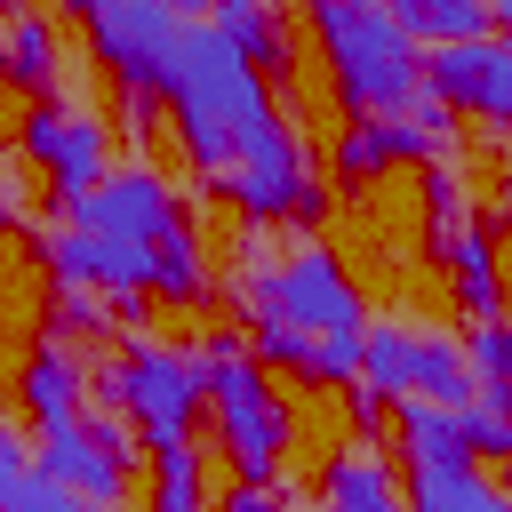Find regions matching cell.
Wrapping results in <instances>:
<instances>
[{
	"mask_svg": "<svg viewBox=\"0 0 512 512\" xmlns=\"http://www.w3.org/2000/svg\"><path fill=\"white\" fill-rule=\"evenodd\" d=\"M160 104L176 112V144H184V160H192L208 184L232 168V152H248V144H264L272 128H288V120L272 112V96H264V72H256L208 16H184L176 48H168V64H160Z\"/></svg>",
	"mask_w": 512,
	"mask_h": 512,
	"instance_id": "obj_1",
	"label": "cell"
},
{
	"mask_svg": "<svg viewBox=\"0 0 512 512\" xmlns=\"http://www.w3.org/2000/svg\"><path fill=\"white\" fill-rule=\"evenodd\" d=\"M312 32L328 48V80L352 120H400L424 104V80H416L424 48L400 32L384 0H312Z\"/></svg>",
	"mask_w": 512,
	"mask_h": 512,
	"instance_id": "obj_2",
	"label": "cell"
},
{
	"mask_svg": "<svg viewBox=\"0 0 512 512\" xmlns=\"http://www.w3.org/2000/svg\"><path fill=\"white\" fill-rule=\"evenodd\" d=\"M240 304H248V328H296L312 344H352L368 328V304H360L344 256L320 240H296L280 264H264V240H248Z\"/></svg>",
	"mask_w": 512,
	"mask_h": 512,
	"instance_id": "obj_3",
	"label": "cell"
},
{
	"mask_svg": "<svg viewBox=\"0 0 512 512\" xmlns=\"http://www.w3.org/2000/svg\"><path fill=\"white\" fill-rule=\"evenodd\" d=\"M200 360H208V416H216V432H224V456H232V472L240 480H280V464H288V408H280V392L264 384V368L248 360V352H232L224 336L216 344H200Z\"/></svg>",
	"mask_w": 512,
	"mask_h": 512,
	"instance_id": "obj_4",
	"label": "cell"
},
{
	"mask_svg": "<svg viewBox=\"0 0 512 512\" xmlns=\"http://www.w3.org/2000/svg\"><path fill=\"white\" fill-rule=\"evenodd\" d=\"M384 408L400 400H432V408H464L472 400V368L464 344L448 328H416V320H368L360 328V376Z\"/></svg>",
	"mask_w": 512,
	"mask_h": 512,
	"instance_id": "obj_5",
	"label": "cell"
},
{
	"mask_svg": "<svg viewBox=\"0 0 512 512\" xmlns=\"http://www.w3.org/2000/svg\"><path fill=\"white\" fill-rule=\"evenodd\" d=\"M96 392L144 432V448H184V432H192V416L208 400V360L200 352H168V344H128L104 368Z\"/></svg>",
	"mask_w": 512,
	"mask_h": 512,
	"instance_id": "obj_6",
	"label": "cell"
},
{
	"mask_svg": "<svg viewBox=\"0 0 512 512\" xmlns=\"http://www.w3.org/2000/svg\"><path fill=\"white\" fill-rule=\"evenodd\" d=\"M16 152H24V168H32L64 208L112 176V128H104L88 104H56V96H40V104L24 112Z\"/></svg>",
	"mask_w": 512,
	"mask_h": 512,
	"instance_id": "obj_7",
	"label": "cell"
},
{
	"mask_svg": "<svg viewBox=\"0 0 512 512\" xmlns=\"http://www.w3.org/2000/svg\"><path fill=\"white\" fill-rule=\"evenodd\" d=\"M80 24H88L96 64H104L120 88L160 96V64H168V48H176V32H184V0H96Z\"/></svg>",
	"mask_w": 512,
	"mask_h": 512,
	"instance_id": "obj_8",
	"label": "cell"
},
{
	"mask_svg": "<svg viewBox=\"0 0 512 512\" xmlns=\"http://www.w3.org/2000/svg\"><path fill=\"white\" fill-rule=\"evenodd\" d=\"M120 456H128V424H120V416L40 424V440H32V472L56 480L64 496H80L88 512H96V504H120V488H128Z\"/></svg>",
	"mask_w": 512,
	"mask_h": 512,
	"instance_id": "obj_9",
	"label": "cell"
},
{
	"mask_svg": "<svg viewBox=\"0 0 512 512\" xmlns=\"http://www.w3.org/2000/svg\"><path fill=\"white\" fill-rule=\"evenodd\" d=\"M216 192H224L240 216H256V224H280V216H312V208H320L312 160H304V144H296L288 128H272L264 144L232 152V168L216 176Z\"/></svg>",
	"mask_w": 512,
	"mask_h": 512,
	"instance_id": "obj_10",
	"label": "cell"
},
{
	"mask_svg": "<svg viewBox=\"0 0 512 512\" xmlns=\"http://www.w3.org/2000/svg\"><path fill=\"white\" fill-rule=\"evenodd\" d=\"M416 80L432 104L448 112H472V120H512V48L488 32V40H456V48H424L416 56Z\"/></svg>",
	"mask_w": 512,
	"mask_h": 512,
	"instance_id": "obj_11",
	"label": "cell"
},
{
	"mask_svg": "<svg viewBox=\"0 0 512 512\" xmlns=\"http://www.w3.org/2000/svg\"><path fill=\"white\" fill-rule=\"evenodd\" d=\"M400 440H408V464H432V472H464L480 456H504L512 448V424L504 408H432V400H400Z\"/></svg>",
	"mask_w": 512,
	"mask_h": 512,
	"instance_id": "obj_12",
	"label": "cell"
},
{
	"mask_svg": "<svg viewBox=\"0 0 512 512\" xmlns=\"http://www.w3.org/2000/svg\"><path fill=\"white\" fill-rule=\"evenodd\" d=\"M80 232H104V240H136V248H152L168 224H176V192L152 176V168H112L96 192H80L72 208H64Z\"/></svg>",
	"mask_w": 512,
	"mask_h": 512,
	"instance_id": "obj_13",
	"label": "cell"
},
{
	"mask_svg": "<svg viewBox=\"0 0 512 512\" xmlns=\"http://www.w3.org/2000/svg\"><path fill=\"white\" fill-rule=\"evenodd\" d=\"M48 272H56V288H96V296H144V280H152V248H136V240H104V232H80V224H64V232H48Z\"/></svg>",
	"mask_w": 512,
	"mask_h": 512,
	"instance_id": "obj_14",
	"label": "cell"
},
{
	"mask_svg": "<svg viewBox=\"0 0 512 512\" xmlns=\"http://www.w3.org/2000/svg\"><path fill=\"white\" fill-rule=\"evenodd\" d=\"M320 512H408V496L376 448H336L320 472Z\"/></svg>",
	"mask_w": 512,
	"mask_h": 512,
	"instance_id": "obj_15",
	"label": "cell"
},
{
	"mask_svg": "<svg viewBox=\"0 0 512 512\" xmlns=\"http://www.w3.org/2000/svg\"><path fill=\"white\" fill-rule=\"evenodd\" d=\"M16 392H24L32 424H72V416H88V368H80L64 344H32Z\"/></svg>",
	"mask_w": 512,
	"mask_h": 512,
	"instance_id": "obj_16",
	"label": "cell"
},
{
	"mask_svg": "<svg viewBox=\"0 0 512 512\" xmlns=\"http://www.w3.org/2000/svg\"><path fill=\"white\" fill-rule=\"evenodd\" d=\"M56 64H64V48H56V24H48L40 8L0 16V80H8V88L48 96V88H56Z\"/></svg>",
	"mask_w": 512,
	"mask_h": 512,
	"instance_id": "obj_17",
	"label": "cell"
},
{
	"mask_svg": "<svg viewBox=\"0 0 512 512\" xmlns=\"http://www.w3.org/2000/svg\"><path fill=\"white\" fill-rule=\"evenodd\" d=\"M440 264H448V288H456V304L472 312V328H480V320H504V304H496V240H488L480 224L448 232V240H440Z\"/></svg>",
	"mask_w": 512,
	"mask_h": 512,
	"instance_id": "obj_18",
	"label": "cell"
},
{
	"mask_svg": "<svg viewBox=\"0 0 512 512\" xmlns=\"http://www.w3.org/2000/svg\"><path fill=\"white\" fill-rule=\"evenodd\" d=\"M144 296H160V304H200V296H208V256H200V240L184 232V216L152 240V280H144Z\"/></svg>",
	"mask_w": 512,
	"mask_h": 512,
	"instance_id": "obj_19",
	"label": "cell"
},
{
	"mask_svg": "<svg viewBox=\"0 0 512 512\" xmlns=\"http://www.w3.org/2000/svg\"><path fill=\"white\" fill-rule=\"evenodd\" d=\"M400 496H408V512H512V504L496 496V480H480V464H464V472H432V464H416Z\"/></svg>",
	"mask_w": 512,
	"mask_h": 512,
	"instance_id": "obj_20",
	"label": "cell"
},
{
	"mask_svg": "<svg viewBox=\"0 0 512 512\" xmlns=\"http://www.w3.org/2000/svg\"><path fill=\"white\" fill-rule=\"evenodd\" d=\"M152 512H208V480L192 448H152Z\"/></svg>",
	"mask_w": 512,
	"mask_h": 512,
	"instance_id": "obj_21",
	"label": "cell"
},
{
	"mask_svg": "<svg viewBox=\"0 0 512 512\" xmlns=\"http://www.w3.org/2000/svg\"><path fill=\"white\" fill-rule=\"evenodd\" d=\"M424 216H432V248H440L448 232L480 224V208H472V184H464L456 168H440V160H424Z\"/></svg>",
	"mask_w": 512,
	"mask_h": 512,
	"instance_id": "obj_22",
	"label": "cell"
},
{
	"mask_svg": "<svg viewBox=\"0 0 512 512\" xmlns=\"http://www.w3.org/2000/svg\"><path fill=\"white\" fill-rule=\"evenodd\" d=\"M0 512H88V504H80V496H64L56 480H40V472L24 464V472H8V480H0Z\"/></svg>",
	"mask_w": 512,
	"mask_h": 512,
	"instance_id": "obj_23",
	"label": "cell"
},
{
	"mask_svg": "<svg viewBox=\"0 0 512 512\" xmlns=\"http://www.w3.org/2000/svg\"><path fill=\"white\" fill-rule=\"evenodd\" d=\"M56 328H72V336L112 328V296H96V288H56Z\"/></svg>",
	"mask_w": 512,
	"mask_h": 512,
	"instance_id": "obj_24",
	"label": "cell"
},
{
	"mask_svg": "<svg viewBox=\"0 0 512 512\" xmlns=\"http://www.w3.org/2000/svg\"><path fill=\"white\" fill-rule=\"evenodd\" d=\"M208 512H280V488H264V480H232L224 504H208Z\"/></svg>",
	"mask_w": 512,
	"mask_h": 512,
	"instance_id": "obj_25",
	"label": "cell"
},
{
	"mask_svg": "<svg viewBox=\"0 0 512 512\" xmlns=\"http://www.w3.org/2000/svg\"><path fill=\"white\" fill-rule=\"evenodd\" d=\"M0 216H24V152H0Z\"/></svg>",
	"mask_w": 512,
	"mask_h": 512,
	"instance_id": "obj_26",
	"label": "cell"
},
{
	"mask_svg": "<svg viewBox=\"0 0 512 512\" xmlns=\"http://www.w3.org/2000/svg\"><path fill=\"white\" fill-rule=\"evenodd\" d=\"M64 8H72V16H88V8H96V0H64Z\"/></svg>",
	"mask_w": 512,
	"mask_h": 512,
	"instance_id": "obj_27",
	"label": "cell"
},
{
	"mask_svg": "<svg viewBox=\"0 0 512 512\" xmlns=\"http://www.w3.org/2000/svg\"><path fill=\"white\" fill-rule=\"evenodd\" d=\"M280 512H312V504H280Z\"/></svg>",
	"mask_w": 512,
	"mask_h": 512,
	"instance_id": "obj_28",
	"label": "cell"
},
{
	"mask_svg": "<svg viewBox=\"0 0 512 512\" xmlns=\"http://www.w3.org/2000/svg\"><path fill=\"white\" fill-rule=\"evenodd\" d=\"M8 224H16V216H0V232H8Z\"/></svg>",
	"mask_w": 512,
	"mask_h": 512,
	"instance_id": "obj_29",
	"label": "cell"
},
{
	"mask_svg": "<svg viewBox=\"0 0 512 512\" xmlns=\"http://www.w3.org/2000/svg\"><path fill=\"white\" fill-rule=\"evenodd\" d=\"M96 512H120V504H96Z\"/></svg>",
	"mask_w": 512,
	"mask_h": 512,
	"instance_id": "obj_30",
	"label": "cell"
},
{
	"mask_svg": "<svg viewBox=\"0 0 512 512\" xmlns=\"http://www.w3.org/2000/svg\"><path fill=\"white\" fill-rule=\"evenodd\" d=\"M192 8H200V0H184V16H192Z\"/></svg>",
	"mask_w": 512,
	"mask_h": 512,
	"instance_id": "obj_31",
	"label": "cell"
}]
</instances>
